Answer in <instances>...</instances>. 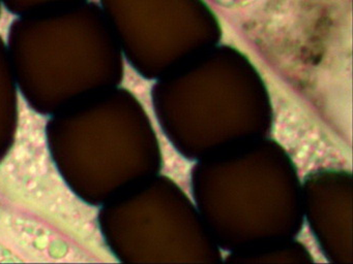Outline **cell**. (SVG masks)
<instances>
[{
	"label": "cell",
	"instance_id": "1",
	"mask_svg": "<svg viewBox=\"0 0 353 264\" xmlns=\"http://www.w3.org/2000/svg\"><path fill=\"white\" fill-rule=\"evenodd\" d=\"M8 51L28 82H97L113 63L109 24L90 0L18 16Z\"/></svg>",
	"mask_w": 353,
	"mask_h": 264
},
{
	"label": "cell",
	"instance_id": "2",
	"mask_svg": "<svg viewBox=\"0 0 353 264\" xmlns=\"http://www.w3.org/2000/svg\"><path fill=\"white\" fill-rule=\"evenodd\" d=\"M3 6L16 16L40 12L65 4L76 3L85 0H1Z\"/></svg>",
	"mask_w": 353,
	"mask_h": 264
},
{
	"label": "cell",
	"instance_id": "3",
	"mask_svg": "<svg viewBox=\"0 0 353 264\" xmlns=\"http://www.w3.org/2000/svg\"><path fill=\"white\" fill-rule=\"evenodd\" d=\"M210 1L225 8H241L249 6L255 0H210Z\"/></svg>",
	"mask_w": 353,
	"mask_h": 264
},
{
	"label": "cell",
	"instance_id": "4",
	"mask_svg": "<svg viewBox=\"0 0 353 264\" xmlns=\"http://www.w3.org/2000/svg\"><path fill=\"white\" fill-rule=\"evenodd\" d=\"M1 8H3V1L0 0V14H1Z\"/></svg>",
	"mask_w": 353,
	"mask_h": 264
}]
</instances>
